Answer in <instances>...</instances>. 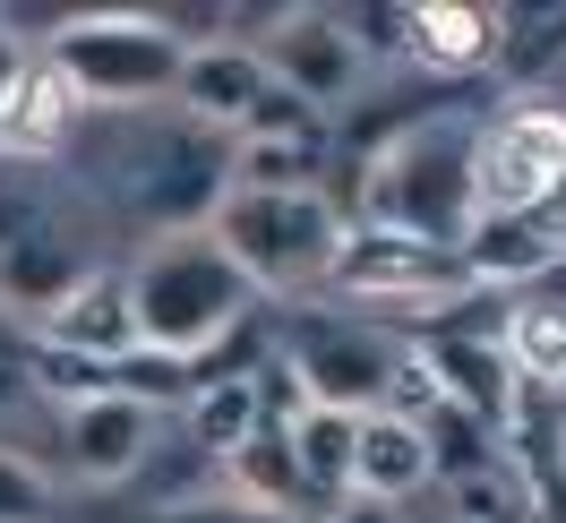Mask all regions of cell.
<instances>
[{
	"instance_id": "obj_1",
	"label": "cell",
	"mask_w": 566,
	"mask_h": 523,
	"mask_svg": "<svg viewBox=\"0 0 566 523\" xmlns=\"http://www.w3.org/2000/svg\"><path fill=\"white\" fill-rule=\"evenodd\" d=\"M472 146H481L472 104H421L353 180V223L463 249L472 241Z\"/></svg>"
},
{
	"instance_id": "obj_2",
	"label": "cell",
	"mask_w": 566,
	"mask_h": 523,
	"mask_svg": "<svg viewBox=\"0 0 566 523\" xmlns=\"http://www.w3.org/2000/svg\"><path fill=\"white\" fill-rule=\"evenodd\" d=\"M120 275H129V301H138L146 352L189 360V369L214 360V344H232L249 317H258V292H249V275L214 249V232L138 241V258H129Z\"/></svg>"
},
{
	"instance_id": "obj_3",
	"label": "cell",
	"mask_w": 566,
	"mask_h": 523,
	"mask_svg": "<svg viewBox=\"0 0 566 523\" xmlns=\"http://www.w3.org/2000/svg\"><path fill=\"white\" fill-rule=\"evenodd\" d=\"M189 27L155 18V9H86V18H52L35 27V52H52L86 112H164L180 70H189Z\"/></svg>"
},
{
	"instance_id": "obj_4",
	"label": "cell",
	"mask_w": 566,
	"mask_h": 523,
	"mask_svg": "<svg viewBox=\"0 0 566 523\" xmlns=\"http://www.w3.org/2000/svg\"><path fill=\"white\" fill-rule=\"evenodd\" d=\"M207 232L249 275L258 301H310V292H326V266L353 232V215L326 189H232Z\"/></svg>"
},
{
	"instance_id": "obj_5",
	"label": "cell",
	"mask_w": 566,
	"mask_h": 523,
	"mask_svg": "<svg viewBox=\"0 0 566 523\" xmlns=\"http://www.w3.org/2000/svg\"><path fill=\"white\" fill-rule=\"evenodd\" d=\"M232 155L241 138H223V129H198V121H180L164 104L155 129L120 146V164H112V198L146 223V241H172V232H207L214 207L232 198Z\"/></svg>"
},
{
	"instance_id": "obj_6",
	"label": "cell",
	"mask_w": 566,
	"mask_h": 523,
	"mask_svg": "<svg viewBox=\"0 0 566 523\" xmlns=\"http://www.w3.org/2000/svg\"><path fill=\"white\" fill-rule=\"evenodd\" d=\"M283 360H292V378H301V395L318 404V412H387L395 395V369H403V335H387V326H369V317L353 310H292L283 317Z\"/></svg>"
},
{
	"instance_id": "obj_7",
	"label": "cell",
	"mask_w": 566,
	"mask_h": 523,
	"mask_svg": "<svg viewBox=\"0 0 566 523\" xmlns=\"http://www.w3.org/2000/svg\"><path fill=\"white\" fill-rule=\"evenodd\" d=\"M566 180V104L549 95H506L481 121L472 146V223H515L541 215V198Z\"/></svg>"
},
{
	"instance_id": "obj_8",
	"label": "cell",
	"mask_w": 566,
	"mask_h": 523,
	"mask_svg": "<svg viewBox=\"0 0 566 523\" xmlns=\"http://www.w3.org/2000/svg\"><path fill=\"white\" fill-rule=\"evenodd\" d=\"M249 52L266 61V77L292 104H310L318 121H344L369 95V77H378V61H369V43H360V27L344 9H283V18H266L249 35Z\"/></svg>"
},
{
	"instance_id": "obj_9",
	"label": "cell",
	"mask_w": 566,
	"mask_h": 523,
	"mask_svg": "<svg viewBox=\"0 0 566 523\" xmlns=\"http://www.w3.org/2000/svg\"><path fill=\"white\" fill-rule=\"evenodd\" d=\"M155 438H164V412L138 404V395H120V386L95 395V404H77V412H52V454H61V472L77 489L129 481L146 454H155Z\"/></svg>"
},
{
	"instance_id": "obj_10",
	"label": "cell",
	"mask_w": 566,
	"mask_h": 523,
	"mask_svg": "<svg viewBox=\"0 0 566 523\" xmlns=\"http://www.w3.org/2000/svg\"><path fill=\"white\" fill-rule=\"evenodd\" d=\"M27 344H43V352H70V360H86V369H129L146 352V335H138V301H129V275L120 266H95V275L77 283L61 310L43 317Z\"/></svg>"
},
{
	"instance_id": "obj_11",
	"label": "cell",
	"mask_w": 566,
	"mask_h": 523,
	"mask_svg": "<svg viewBox=\"0 0 566 523\" xmlns=\"http://www.w3.org/2000/svg\"><path fill=\"white\" fill-rule=\"evenodd\" d=\"M86 275H95L86 241H77L61 215H43V223H27V232L0 241V317H18V326L35 335V326L61 310Z\"/></svg>"
},
{
	"instance_id": "obj_12",
	"label": "cell",
	"mask_w": 566,
	"mask_h": 523,
	"mask_svg": "<svg viewBox=\"0 0 566 523\" xmlns=\"http://www.w3.org/2000/svg\"><path fill=\"white\" fill-rule=\"evenodd\" d=\"M266 61L249 52V35H198L189 43V70L172 86V112L180 121H198V129H223V138H241L249 112L266 104Z\"/></svg>"
},
{
	"instance_id": "obj_13",
	"label": "cell",
	"mask_w": 566,
	"mask_h": 523,
	"mask_svg": "<svg viewBox=\"0 0 566 523\" xmlns=\"http://www.w3.org/2000/svg\"><path fill=\"white\" fill-rule=\"evenodd\" d=\"M86 121H95V112H86V95L70 86V70H61L52 52H35V61L18 70V86H9V104H0V164H52V155L77 146Z\"/></svg>"
},
{
	"instance_id": "obj_14",
	"label": "cell",
	"mask_w": 566,
	"mask_h": 523,
	"mask_svg": "<svg viewBox=\"0 0 566 523\" xmlns=\"http://www.w3.org/2000/svg\"><path fill=\"white\" fill-rule=\"evenodd\" d=\"M438 489V447H429L421 420L403 412H360L353 420V498H378V506H412Z\"/></svg>"
},
{
	"instance_id": "obj_15",
	"label": "cell",
	"mask_w": 566,
	"mask_h": 523,
	"mask_svg": "<svg viewBox=\"0 0 566 523\" xmlns=\"http://www.w3.org/2000/svg\"><path fill=\"white\" fill-rule=\"evenodd\" d=\"M497 352L524 395H566V292L558 283H532L497 310Z\"/></svg>"
},
{
	"instance_id": "obj_16",
	"label": "cell",
	"mask_w": 566,
	"mask_h": 523,
	"mask_svg": "<svg viewBox=\"0 0 566 523\" xmlns=\"http://www.w3.org/2000/svg\"><path fill=\"white\" fill-rule=\"evenodd\" d=\"M180 429H189V447L207 454L214 472L232 463V454L266 429V404H258V378L249 369H198L189 386V404H180Z\"/></svg>"
},
{
	"instance_id": "obj_17",
	"label": "cell",
	"mask_w": 566,
	"mask_h": 523,
	"mask_svg": "<svg viewBox=\"0 0 566 523\" xmlns=\"http://www.w3.org/2000/svg\"><path fill=\"white\" fill-rule=\"evenodd\" d=\"M292 463H301V489H310V515H335L353 498V412H310L292 420Z\"/></svg>"
},
{
	"instance_id": "obj_18",
	"label": "cell",
	"mask_w": 566,
	"mask_h": 523,
	"mask_svg": "<svg viewBox=\"0 0 566 523\" xmlns=\"http://www.w3.org/2000/svg\"><path fill=\"white\" fill-rule=\"evenodd\" d=\"M223 489L249 498V506H266V515H283V523H301L310 515V489H301V463H292V429L266 420V429L223 463Z\"/></svg>"
},
{
	"instance_id": "obj_19",
	"label": "cell",
	"mask_w": 566,
	"mask_h": 523,
	"mask_svg": "<svg viewBox=\"0 0 566 523\" xmlns=\"http://www.w3.org/2000/svg\"><path fill=\"white\" fill-rule=\"evenodd\" d=\"M52 515V463L0 438V523H43Z\"/></svg>"
},
{
	"instance_id": "obj_20",
	"label": "cell",
	"mask_w": 566,
	"mask_h": 523,
	"mask_svg": "<svg viewBox=\"0 0 566 523\" xmlns=\"http://www.w3.org/2000/svg\"><path fill=\"white\" fill-rule=\"evenodd\" d=\"M146 523H283V515L249 506V498H232V489H189V498H164Z\"/></svg>"
},
{
	"instance_id": "obj_21",
	"label": "cell",
	"mask_w": 566,
	"mask_h": 523,
	"mask_svg": "<svg viewBox=\"0 0 566 523\" xmlns=\"http://www.w3.org/2000/svg\"><path fill=\"white\" fill-rule=\"evenodd\" d=\"M35 61V35L18 27V18H0V104H9V86H18V70Z\"/></svg>"
},
{
	"instance_id": "obj_22",
	"label": "cell",
	"mask_w": 566,
	"mask_h": 523,
	"mask_svg": "<svg viewBox=\"0 0 566 523\" xmlns=\"http://www.w3.org/2000/svg\"><path fill=\"white\" fill-rule=\"evenodd\" d=\"M326 523H421V515H412V506H378V498H344Z\"/></svg>"
},
{
	"instance_id": "obj_23",
	"label": "cell",
	"mask_w": 566,
	"mask_h": 523,
	"mask_svg": "<svg viewBox=\"0 0 566 523\" xmlns=\"http://www.w3.org/2000/svg\"><path fill=\"white\" fill-rule=\"evenodd\" d=\"M532 223H541V241L558 249V266H566V180L549 189V198H541V215H532Z\"/></svg>"
},
{
	"instance_id": "obj_24",
	"label": "cell",
	"mask_w": 566,
	"mask_h": 523,
	"mask_svg": "<svg viewBox=\"0 0 566 523\" xmlns=\"http://www.w3.org/2000/svg\"><path fill=\"white\" fill-rule=\"evenodd\" d=\"M9 395H18V386H9V378H0V412H9Z\"/></svg>"
},
{
	"instance_id": "obj_25",
	"label": "cell",
	"mask_w": 566,
	"mask_h": 523,
	"mask_svg": "<svg viewBox=\"0 0 566 523\" xmlns=\"http://www.w3.org/2000/svg\"><path fill=\"white\" fill-rule=\"evenodd\" d=\"M438 523H472V515H438Z\"/></svg>"
},
{
	"instance_id": "obj_26",
	"label": "cell",
	"mask_w": 566,
	"mask_h": 523,
	"mask_svg": "<svg viewBox=\"0 0 566 523\" xmlns=\"http://www.w3.org/2000/svg\"><path fill=\"white\" fill-rule=\"evenodd\" d=\"M549 283H558V292H566V266H558V275H549Z\"/></svg>"
}]
</instances>
